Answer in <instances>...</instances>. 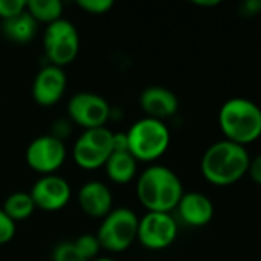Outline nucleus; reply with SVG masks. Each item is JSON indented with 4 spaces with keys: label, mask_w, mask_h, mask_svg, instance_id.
Masks as SVG:
<instances>
[{
    "label": "nucleus",
    "mask_w": 261,
    "mask_h": 261,
    "mask_svg": "<svg viewBox=\"0 0 261 261\" xmlns=\"http://www.w3.org/2000/svg\"><path fill=\"white\" fill-rule=\"evenodd\" d=\"M251 154L246 147L228 139L211 144L200 161V171L214 187H229L242 180L249 170Z\"/></svg>",
    "instance_id": "f257e3e1"
},
{
    "label": "nucleus",
    "mask_w": 261,
    "mask_h": 261,
    "mask_svg": "<svg viewBox=\"0 0 261 261\" xmlns=\"http://www.w3.org/2000/svg\"><path fill=\"white\" fill-rule=\"evenodd\" d=\"M185 190L180 177L165 165L147 167L136 180V196L151 213H173Z\"/></svg>",
    "instance_id": "f03ea898"
},
{
    "label": "nucleus",
    "mask_w": 261,
    "mask_h": 261,
    "mask_svg": "<svg viewBox=\"0 0 261 261\" xmlns=\"http://www.w3.org/2000/svg\"><path fill=\"white\" fill-rule=\"evenodd\" d=\"M219 127L225 139L246 147L261 138V107L245 96L229 98L219 110Z\"/></svg>",
    "instance_id": "7ed1b4c3"
},
{
    "label": "nucleus",
    "mask_w": 261,
    "mask_h": 261,
    "mask_svg": "<svg viewBox=\"0 0 261 261\" xmlns=\"http://www.w3.org/2000/svg\"><path fill=\"white\" fill-rule=\"evenodd\" d=\"M128 151L138 162H154L162 158L171 142V133L165 121L154 118L138 119L127 132Z\"/></svg>",
    "instance_id": "20e7f679"
},
{
    "label": "nucleus",
    "mask_w": 261,
    "mask_h": 261,
    "mask_svg": "<svg viewBox=\"0 0 261 261\" xmlns=\"http://www.w3.org/2000/svg\"><path fill=\"white\" fill-rule=\"evenodd\" d=\"M139 217L127 206L113 208L102 220L98 229V240L102 249L119 254L138 242Z\"/></svg>",
    "instance_id": "39448f33"
},
{
    "label": "nucleus",
    "mask_w": 261,
    "mask_h": 261,
    "mask_svg": "<svg viewBox=\"0 0 261 261\" xmlns=\"http://www.w3.org/2000/svg\"><path fill=\"white\" fill-rule=\"evenodd\" d=\"M43 50L49 64L58 67L70 64L80 52V35L75 24L66 18L47 24L43 34Z\"/></svg>",
    "instance_id": "423d86ee"
},
{
    "label": "nucleus",
    "mask_w": 261,
    "mask_h": 261,
    "mask_svg": "<svg viewBox=\"0 0 261 261\" xmlns=\"http://www.w3.org/2000/svg\"><path fill=\"white\" fill-rule=\"evenodd\" d=\"M113 153V132L107 127L84 130L75 141L73 161L83 170H98Z\"/></svg>",
    "instance_id": "0eeeda50"
},
{
    "label": "nucleus",
    "mask_w": 261,
    "mask_h": 261,
    "mask_svg": "<svg viewBox=\"0 0 261 261\" xmlns=\"http://www.w3.org/2000/svg\"><path fill=\"white\" fill-rule=\"evenodd\" d=\"M67 118L84 130L106 127L112 118V107L106 98L92 92L75 93L67 102Z\"/></svg>",
    "instance_id": "6e6552de"
},
{
    "label": "nucleus",
    "mask_w": 261,
    "mask_h": 261,
    "mask_svg": "<svg viewBox=\"0 0 261 261\" xmlns=\"http://www.w3.org/2000/svg\"><path fill=\"white\" fill-rule=\"evenodd\" d=\"M179 232V225L171 213L147 211L138 225V242L150 251H162L170 248Z\"/></svg>",
    "instance_id": "1a4fd4ad"
},
{
    "label": "nucleus",
    "mask_w": 261,
    "mask_h": 261,
    "mask_svg": "<svg viewBox=\"0 0 261 261\" xmlns=\"http://www.w3.org/2000/svg\"><path fill=\"white\" fill-rule=\"evenodd\" d=\"M24 156L31 170L40 176H49L57 174V171L64 165L67 151L64 141H60L52 135H43L28 145Z\"/></svg>",
    "instance_id": "9d476101"
},
{
    "label": "nucleus",
    "mask_w": 261,
    "mask_h": 261,
    "mask_svg": "<svg viewBox=\"0 0 261 261\" xmlns=\"http://www.w3.org/2000/svg\"><path fill=\"white\" fill-rule=\"evenodd\" d=\"M29 194L35 203V208L46 213H55L63 210L70 202L72 188L64 177L58 174H49L41 176L32 185Z\"/></svg>",
    "instance_id": "9b49d317"
},
{
    "label": "nucleus",
    "mask_w": 261,
    "mask_h": 261,
    "mask_svg": "<svg viewBox=\"0 0 261 261\" xmlns=\"http://www.w3.org/2000/svg\"><path fill=\"white\" fill-rule=\"evenodd\" d=\"M67 87V76L63 67L47 64L41 67L32 83V98L38 106H55L64 95Z\"/></svg>",
    "instance_id": "f8f14e48"
},
{
    "label": "nucleus",
    "mask_w": 261,
    "mask_h": 261,
    "mask_svg": "<svg viewBox=\"0 0 261 261\" xmlns=\"http://www.w3.org/2000/svg\"><path fill=\"white\" fill-rule=\"evenodd\" d=\"M176 211L179 220L191 228L206 226L216 213L213 200L200 191H185Z\"/></svg>",
    "instance_id": "ddd939ff"
},
{
    "label": "nucleus",
    "mask_w": 261,
    "mask_h": 261,
    "mask_svg": "<svg viewBox=\"0 0 261 261\" xmlns=\"http://www.w3.org/2000/svg\"><path fill=\"white\" fill-rule=\"evenodd\" d=\"M139 104L145 116L159 121L174 116L179 110L177 95L164 86H150L144 89L139 96Z\"/></svg>",
    "instance_id": "4468645a"
},
{
    "label": "nucleus",
    "mask_w": 261,
    "mask_h": 261,
    "mask_svg": "<svg viewBox=\"0 0 261 261\" xmlns=\"http://www.w3.org/2000/svg\"><path fill=\"white\" fill-rule=\"evenodd\" d=\"M78 205L89 217L104 219L113 210L112 190L104 182L89 180L78 191Z\"/></svg>",
    "instance_id": "2eb2a0df"
},
{
    "label": "nucleus",
    "mask_w": 261,
    "mask_h": 261,
    "mask_svg": "<svg viewBox=\"0 0 261 261\" xmlns=\"http://www.w3.org/2000/svg\"><path fill=\"white\" fill-rule=\"evenodd\" d=\"M107 177L118 185L130 184L138 174V161L130 151H115L104 165Z\"/></svg>",
    "instance_id": "dca6fc26"
},
{
    "label": "nucleus",
    "mask_w": 261,
    "mask_h": 261,
    "mask_svg": "<svg viewBox=\"0 0 261 261\" xmlns=\"http://www.w3.org/2000/svg\"><path fill=\"white\" fill-rule=\"evenodd\" d=\"M38 23L29 15L28 11L21 12L20 15L2 21V32L3 35L14 41V43H29L34 40L37 34Z\"/></svg>",
    "instance_id": "f3484780"
},
{
    "label": "nucleus",
    "mask_w": 261,
    "mask_h": 261,
    "mask_svg": "<svg viewBox=\"0 0 261 261\" xmlns=\"http://www.w3.org/2000/svg\"><path fill=\"white\" fill-rule=\"evenodd\" d=\"M2 210L14 223H17V222H23L29 219L37 208L29 193L15 191L5 199Z\"/></svg>",
    "instance_id": "a211bd4d"
},
{
    "label": "nucleus",
    "mask_w": 261,
    "mask_h": 261,
    "mask_svg": "<svg viewBox=\"0 0 261 261\" xmlns=\"http://www.w3.org/2000/svg\"><path fill=\"white\" fill-rule=\"evenodd\" d=\"M26 11L37 23L50 24L63 18V3L60 0H29L26 2Z\"/></svg>",
    "instance_id": "6ab92c4d"
},
{
    "label": "nucleus",
    "mask_w": 261,
    "mask_h": 261,
    "mask_svg": "<svg viewBox=\"0 0 261 261\" xmlns=\"http://www.w3.org/2000/svg\"><path fill=\"white\" fill-rule=\"evenodd\" d=\"M73 243H75V248L78 249V252L87 261L98 258V254L102 249L101 245H99L98 237L93 236V234H84V236L78 237Z\"/></svg>",
    "instance_id": "aec40b11"
},
{
    "label": "nucleus",
    "mask_w": 261,
    "mask_h": 261,
    "mask_svg": "<svg viewBox=\"0 0 261 261\" xmlns=\"http://www.w3.org/2000/svg\"><path fill=\"white\" fill-rule=\"evenodd\" d=\"M52 261H87L75 248L73 242H61L52 252Z\"/></svg>",
    "instance_id": "412c9836"
},
{
    "label": "nucleus",
    "mask_w": 261,
    "mask_h": 261,
    "mask_svg": "<svg viewBox=\"0 0 261 261\" xmlns=\"http://www.w3.org/2000/svg\"><path fill=\"white\" fill-rule=\"evenodd\" d=\"M76 5L87 14L92 15H102L113 8L112 0H78Z\"/></svg>",
    "instance_id": "4be33fe9"
},
{
    "label": "nucleus",
    "mask_w": 261,
    "mask_h": 261,
    "mask_svg": "<svg viewBox=\"0 0 261 261\" xmlns=\"http://www.w3.org/2000/svg\"><path fill=\"white\" fill-rule=\"evenodd\" d=\"M26 11L24 0H0V18L2 21L14 18Z\"/></svg>",
    "instance_id": "5701e85b"
},
{
    "label": "nucleus",
    "mask_w": 261,
    "mask_h": 261,
    "mask_svg": "<svg viewBox=\"0 0 261 261\" xmlns=\"http://www.w3.org/2000/svg\"><path fill=\"white\" fill-rule=\"evenodd\" d=\"M15 236V223L0 208V245L9 243Z\"/></svg>",
    "instance_id": "b1692460"
},
{
    "label": "nucleus",
    "mask_w": 261,
    "mask_h": 261,
    "mask_svg": "<svg viewBox=\"0 0 261 261\" xmlns=\"http://www.w3.org/2000/svg\"><path fill=\"white\" fill-rule=\"evenodd\" d=\"M72 125L73 124H72V121L69 118H60V119H57L54 122L49 135H52L54 138H57L60 141H64L70 135V132H72Z\"/></svg>",
    "instance_id": "393cba45"
},
{
    "label": "nucleus",
    "mask_w": 261,
    "mask_h": 261,
    "mask_svg": "<svg viewBox=\"0 0 261 261\" xmlns=\"http://www.w3.org/2000/svg\"><path fill=\"white\" fill-rule=\"evenodd\" d=\"M261 12V0H245L239 6V14L243 17H254Z\"/></svg>",
    "instance_id": "a878e982"
},
{
    "label": "nucleus",
    "mask_w": 261,
    "mask_h": 261,
    "mask_svg": "<svg viewBox=\"0 0 261 261\" xmlns=\"http://www.w3.org/2000/svg\"><path fill=\"white\" fill-rule=\"evenodd\" d=\"M248 174H249V177L252 179L254 184H257L258 187H261V154H257V156L251 158Z\"/></svg>",
    "instance_id": "bb28decb"
},
{
    "label": "nucleus",
    "mask_w": 261,
    "mask_h": 261,
    "mask_svg": "<svg viewBox=\"0 0 261 261\" xmlns=\"http://www.w3.org/2000/svg\"><path fill=\"white\" fill-rule=\"evenodd\" d=\"M115 151H128V136H127V132L113 133V153Z\"/></svg>",
    "instance_id": "cd10ccee"
},
{
    "label": "nucleus",
    "mask_w": 261,
    "mask_h": 261,
    "mask_svg": "<svg viewBox=\"0 0 261 261\" xmlns=\"http://www.w3.org/2000/svg\"><path fill=\"white\" fill-rule=\"evenodd\" d=\"M220 0H194V5L200 6V8H210V6H217L220 5Z\"/></svg>",
    "instance_id": "c85d7f7f"
},
{
    "label": "nucleus",
    "mask_w": 261,
    "mask_h": 261,
    "mask_svg": "<svg viewBox=\"0 0 261 261\" xmlns=\"http://www.w3.org/2000/svg\"><path fill=\"white\" fill-rule=\"evenodd\" d=\"M92 261H118L116 258H112V257H98V258H95V260Z\"/></svg>",
    "instance_id": "c756f323"
}]
</instances>
